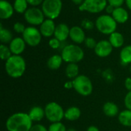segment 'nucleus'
Segmentation results:
<instances>
[{"instance_id": "nucleus-1", "label": "nucleus", "mask_w": 131, "mask_h": 131, "mask_svg": "<svg viewBox=\"0 0 131 131\" xmlns=\"http://www.w3.org/2000/svg\"><path fill=\"white\" fill-rule=\"evenodd\" d=\"M33 121L28 113L17 112L9 116L5 122V127L8 131H29Z\"/></svg>"}, {"instance_id": "nucleus-2", "label": "nucleus", "mask_w": 131, "mask_h": 131, "mask_svg": "<svg viewBox=\"0 0 131 131\" xmlns=\"http://www.w3.org/2000/svg\"><path fill=\"white\" fill-rule=\"evenodd\" d=\"M6 74L12 78H19L25 72L26 62L21 55L12 54L5 63Z\"/></svg>"}, {"instance_id": "nucleus-3", "label": "nucleus", "mask_w": 131, "mask_h": 131, "mask_svg": "<svg viewBox=\"0 0 131 131\" xmlns=\"http://www.w3.org/2000/svg\"><path fill=\"white\" fill-rule=\"evenodd\" d=\"M61 55L64 62L68 64H78L83 60L84 57V50L78 45L71 44L63 48Z\"/></svg>"}, {"instance_id": "nucleus-4", "label": "nucleus", "mask_w": 131, "mask_h": 131, "mask_svg": "<svg viewBox=\"0 0 131 131\" xmlns=\"http://www.w3.org/2000/svg\"><path fill=\"white\" fill-rule=\"evenodd\" d=\"M95 27L101 33L104 35H111L116 31L117 23L111 15H100L95 21Z\"/></svg>"}, {"instance_id": "nucleus-5", "label": "nucleus", "mask_w": 131, "mask_h": 131, "mask_svg": "<svg viewBox=\"0 0 131 131\" xmlns=\"http://www.w3.org/2000/svg\"><path fill=\"white\" fill-rule=\"evenodd\" d=\"M73 88L80 95L83 97L90 96L93 92V84L91 80L84 74H79L72 80Z\"/></svg>"}, {"instance_id": "nucleus-6", "label": "nucleus", "mask_w": 131, "mask_h": 131, "mask_svg": "<svg viewBox=\"0 0 131 131\" xmlns=\"http://www.w3.org/2000/svg\"><path fill=\"white\" fill-rule=\"evenodd\" d=\"M44 108L45 117L51 123L61 122L62 119L64 118V111L63 107L54 101L48 103Z\"/></svg>"}, {"instance_id": "nucleus-7", "label": "nucleus", "mask_w": 131, "mask_h": 131, "mask_svg": "<svg viewBox=\"0 0 131 131\" xmlns=\"http://www.w3.org/2000/svg\"><path fill=\"white\" fill-rule=\"evenodd\" d=\"M41 10L45 17L54 20L61 12L62 2L61 0H44L41 5Z\"/></svg>"}, {"instance_id": "nucleus-8", "label": "nucleus", "mask_w": 131, "mask_h": 131, "mask_svg": "<svg viewBox=\"0 0 131 131\" xmlns=\"http://www.w3.org/2000/svg\"><path fill=\"white\" fill-rule=\"evenodd\" d=\"M107 3V0H84L78 8L81 12L85 11L89 13L97 14L105 10Z\"/></svg>"}, {"instance_id": "nucleus-9", "label": "nucleus", "mask_w": 131, "mask_h": 131, "mask_svg": "<svg viewBox=\"0 0 131 131\" xmlns=\"http://www.w3.org/2000/svg\"><path fill=\"white\" fill-rule=\"evenodd\" d=\"M41 37L40 30L34 26L27 27L22 33V38L25 40L26 45L31 47L38 46L41 41Z\"/></svg>"}, {"instance_id": "nucleus-10", "label": "nucleus", "mask_w": 131, "mask_h": 131, "mask_svg": "<svg viewBox=\"0 0 131 131\" xmlns=\"http://www.w3.org/2000/svg\"><path fill=\"white\" fill-rule=\"evenodd\" d=\"M25 21L31 25H41L45 20V15L41 9L38 7H31L24 13Z\"/></svg>"}, {"instance_id": "nucleus-11", "label": "nucleus", "mask_w": 131, "mask_h": 131, "mask_svg": "<svg viewBox=\"0 0 131 131\" xmlns=\"http://www.w3.org/2000/svg\"><path fill=\"white\" fill-rule=\"evenodd\" d=\"M114 47L109 41V40H101L97 42L94 50V53L100 58L108 57L113 51Z\"/></svg>"}, {"instance_id": "nucleus-12", "label": "nucleus", "mask_w": 131, "mask_h": 131, "mask_svg": "<svg viewBox=\"0 0 131 131\" xmlns=\"http://www.w3.org/2000/svg\"><path fill=\"white\" fill-rule=\"evenodd\" d=\"M69 37L71 40L76 45L84 43L86 39L84 30L81 27L78 25L73 26L70 28Z\"/></svg>"}, {"instance_id": "nucleus-13", "label": "nucleus", "mask_w": 131, "mask_h": 131, "mask_svg": "<svg viewBox=\"0 0 131 131\" xmlns=\"http://www.w3.org/2000/svg\"><path fill=\"white\" fill-rule=\"evenodd\" d=\"M55 28H56V25L54 24V20L50 19V18H47L40 25L39 30H40V32L43 37L50 38L54 35Z\"/></svg>"}, {"instance_id": "nucleus-14", "label": "nucleus", "mask_w": 131, "mask_h": 131, "mask_svg": "<svg viewBox=\"0 0 131 131\" xmlns=\"http://www.w3.org/2000/svg\"><path fill=\"white\" fill-rule=\"evenodd\" d=\"M8 47L12 54L20 55L25 51L26 48V43L22 38L17 37L13 38V40L10 42Z\"/></svg>"}, {"instance_id": "nucleus-15", "label": "nucleus", "mask_w": 131, "mask_h": 131, "mask_svg": "<svg viewBox=\"0 0 131 131\" xmlns=\"http://www.w3.org/2000/svg\"><path fill=\"white\" fill-rule=\"evenodd\" d=\"M14 6L6 0L0 1V18L2 20L10 18L14 14Z\"/></svg>"}, {"instance_id": "nucleus-16", "label": "nucleus", "mask_w": 131, "mask_h": 131, "mask_svg": "<svg viewBox=\"0 0 131 131\" xmlns=\"http://www.w3.org/2000/svg\"><path fill=\"white\" fill-rule=\"evenodd\" d=\"M69 34L70 28L65 23H60L56 25L54 36L60 41H64L69 37Z\"/></svg>"}, {"instance_id": "nucleus-17", "label": "nucleus", "mask_w": 131, "mask_h": 131, "mask_svg": "<svg viewBox=\"0 0 131 131\" xmlns=\"http://www.w3.org/2000/svg\"><path fill=\"white\" fill-rule=\"evenodd\" d=\"M111 15L114 18V20L117 21V23H119V24H124L127 22L129 18L128 12L125 8H124L122 6L115 8Z\"/></svg>"}, {"instance_id": "nucleus-18", "label": "nucleus", "mask_w": 131, "mask_h": 131, "mask_svg": "<svg viewBox=\"0 0 131 131\" xmlns=\"http://www.w3.org/2000/svg\"><path fill=\"white\" fill-rule=\"evenodd\" d=\"M28 115L33 122H40L45 117V108L41 106H34L28 111Z\"/></svg>"}, {"instance_id": "nucleus-19", "label": "nucleus", "mask_w": 131, "mask_h": 131, "mask_svg": "<svg viewBox=\"0 0 131 131\" xmlns=\"http://www.w3.org/2000/svg\"><path fill=\"white\" fill-rule=\"evenodd\" d=\"M81 115V111L78 107L71 106L64 111V118L68 121H76Z\"/></svg>"}, {"instance_id": "nucleus-20", "label": "nucleus", "mask_w": 131, "mask_h": 131, "mask_svg": "<svg viewBox=\"0 0 131 131\" xmlns=\"http://www.w3.org/2000/svg\"><path fill=\"white\" fill-rule=\"evenodd\" d=\"M103 112L106 116L109 117L118 116L120 113L118 106L115 103L111 101H107L103 105Z\"/></svg>"}, {"instance_id": "nucleus-21", "label": "nucleus", "mask_w": 131, "mask_h": 131, "mask_svg": "<svg viewBox=\"0 0 131 131\" xmlns=\"http://www.w3.org/2000/svg\"><path fill=\"white\" fill-rule=\"evenodd\" d=\"M63 58L61 55L59 54H54L51 56L47 61V67L52 71L58 70L61 68L63 63Z\"/></svg>"}, {"instance_id": "nucleus-22", "label": "nucleus", "mask_w": 131, "mask_h": 131, "mask_svg": "<svg viewBox=\"0 0 131 131\" xmlns=\"http://www.w3.org/2000/svg\"><path fill=\"white\" fill-rule=\"evenodd\" d=\"M109 41L112 45V46L115 48H121L124 44V35L118 31H114L109 37Z\"/></svg>"}, {"instance_id": "nucleus-23", "label": "nucleus", "mask_w": 131, "mask_h": 131, "mask_svg": "<svg viewBox=\"0 0 131 131\" xmlns=\"http://www.w3.org/2000/svg\"><path fill=\"white\" fill-rule=\"evenodd\" d=\"M119 123L124 127H131V111L126 109L119 113L118 116Z\"/></svg>"}, {"instance_id": "nucleus-24", "label": "nucleus", "mask_w": 131, "mask_h": 131, "mask_svg": "<svg viewBox=\"0 0 131 131\" xmlns=\"http://www.w3.org/2000/svg\"><path fill=\"white\" fill-rule=\"evenodd\" d=\"M120 60L122 64H131V45L124 47L120 52Z\"/></svg>"}, {"instance_id": "nucleus-25", "label": "nucleus", "mask_w": 131, "mask_h": 131, "mask_svg": "<svg viewBox=\"0 0 131 131\" xmlns=\"http://www.w3.org/2000/svg\"><path fill=\"white\" fill-rule=\"evenodd\" d=\"M65 75L69 79L74 80L79 75V66L76 63L68 64L65 68Z\"/></svg>"}, {"instance_id": "nucleus-26", "label": "nucleus", "mask_w": 131, "mask_h": 131, "mask_svg": "<svg viewBox=\"0 0 131 131\" xmlns=\"http://www.w3.org/2000/svg\"><path fill=\"white\" fill-rule=\"evenodd\" d=\"M13 40V35L8 28H4L2 25H0V41L2 44L7 45Z\"/></svg>"}, {"instance_id": "nucleus-27", "label": "nucleus", "mask_w": 131, "mask_h": 131, "mask_svg": "<svg viewBox=\"0 0 131 131\" xmlns=\"http://www.w3.org/2000/svg\"><path fill=\"white\" fill-rule=\"evenodd\" d=\"M28 3L26 0H15L13 4L15 12L19 14L25 13L28 9Z\"/></svg>"}, {"instance_id": "nucleus-28", "label": "nucleus", "mask_w": 131, "mask_h": 131, "mask_svg": "<svg viewBox=\"0 0 131 131\" xmlns=\"http://www.w3.org/2000/svg\"><path fill=\"white\" fill-rule=\"evenodd\" d=\"M12 55V53L6 45L2 44L0 45V57L2 61H7L11 56Z\"/></svg>"}, {"instance_id": "nucleus-29", "label": "nucleus", "mask_w": 131, "mask_h": 131, "mask_svg": "<svg viewBox=\"0 0 131 131\" xmlns=\"http://www.w3.org/2000/svg\"><path fill=\"white\" fill-rule=\"evenodd\" d=\"M48 131H67V128L64 124L61 122L51 123V124L48 128Z\"/></svg>"}, {"instance_id": "nucleus-30", "label": "nucleus", "mask_w": 131, "mask_h": 131, "mask_svg": "<svg viewBox=\"0 0 131 131\" xmlns=\"http://www.w3.org/2000/svg\"><path fill=\"white\" fill-rule=\"evenodd\" d=\"M95 25V23H94L92 21H91L90 19H88V18H84L81 21V28L84 29V30H91L94 28Z\"/></svg>"}, {"instance_id": "nucleus-31", "label": "nucleus", "mask_w": 131, "mask_h": 131, "mask_svg": "<svg viewBox=\"0 0 131 131\" xmlns=\"http://www.w3.org/2000/svg\"><path fill=\"white\" fill-rule=\"evenodd\" d=\"M84 45L85 46L89 48V49H94L97 42L96 41V40L94 38H91V37H88L86 38L85 41H84Z\"/></svg>"}, {"instance_id": "nucleus-32", "label": "nucleus", "mask_w": 131, "mask_h": 131, "mask_svg": "<svg viewBox=\"0 0 131 131\" xmlns=\"http://www.w3.org/2000/svg\"><path fill=\"white\" fill-rule=\"evenodd\" d=\"M26 27L25 26V25L21 22H15L13 25V29L16 33H19L21 34L25 31Z\"/></svg>"}, {"instance_id": "nucleus-33", "label": "nucleus", "mask_w": 131, "mask_h": 131, "mask_svg": "<svg viewBox=\"0 0 131 131\" xmlns=\"http://www.w3.org/2000/svg\"><path fill=\"white\" fill-rule=\"evenodd\" d=\"M61 41H60L56 38H51L49 40L48 45L52 49H58L61 46Z\"/></svg>"}, {"instance_id": "nucleus-34", "label": "nucleus", "mask_w": 131, "mask_h": 131, "mask_svg": "<svg viewBox=\"0 0 131 131\" xmlns=\"http://www.w3.org/2000/svg\"><path fill=\"white\" fill-rule=\"evenodd\" d=\"M124 105L126 107V109L131 111V91L127 92L124 97Z\"/></svg>"}, {"instance_id": "nucleus-35", "label": "nucleus", "mask_w": 131, "mask_h": 131, "mask_svg": "<svg viewBox=\"0 0 131 131\" xmlns=\"http://www.w3.org/2000/svg\"><path fill=\"white\" fill-rule=\"evenodd\" d=\"M125 0H107V2L109 5H113L115 8L117 7H121L123 4L124 3Z\"/></svg>"}, {"instance_id": "nucleus-36", "label": "nucleus", "mask_w": 131, "mask_h": 131, "mask_svg": "<svg viewBox=\"0 0 131 131\" xmlns=\"http://www.w3.org/2000/svg\"><path fill=\"white\" fill-rule=\"evenodd\" d=\"M29 131H48V130L44 125L41 124H37L33 125Z\"/></svg>"}, {"instance_id": "nucleus-37", "label": "nucleus", "mask_w": 131, "mask_h": 131, "mask_svg": "<svg viewBox=\"0 0 131 131\" xmlns=\"http://www.w3.org/2000/svg\"><path fill=\"white\" fill-rule=\"evenodd\" d=\"M28 5H31V7H37L38 5H41L44 0H26Z\"/></svg>"}, {"instance_id": "nucleus-38", "label": "nucleus", "mask_w": 131, "mask_h": 131, "mask_svg": "<svg viewBox=\"0 0 131 131\" xmlns=\"http://www.w3.org/2000/svg\"><path fill=\"white\" fill-rule=\"evenodd\" d=\"M124 86L128 91H131V78L128 77L124 81Z\"/></svg>"}, {"instance_id": "nucleus-39", "label": "nucleus", "mask_w": 131, "mask_h": 131, "mask_svg": "<svg viewBox=\"0 0 131 131\" xmlns=\"http://www.w3.org/2000/svg\"><path fill=\"white\" fill-rule=\"evenodd\" d=\"M114 9H115V7H114V6L111 5H107V7H106V8H105V10H106L107 15H112V13H113V12L114 11Z\"/></svg>"}, {"instance_id": "nucleus-40", "label": "nucleus", "mask_w": 131, "mask_h": 131, "mask_svg": "<svg viewBox=\"0 0 131 131\" xmlns=\"http://www.w3.org/2000/svg\"><path fill=\"white\" fill-rule=\"evenodd\" d=\"M64 88H67V89H71V88H73V82H72V81H67L64 84Z\"/></svg>"}, {"instance_id": "nucleus-41", "label": "nucleus", "mask_w": 131, "mask_h": 131, "mask_svg": "<svg viewBox=\"0 0 131 131\" xmlns=\"http://www.w3.org/2000/svg\"><path fill=\"white\" fill-rule=\"evenodd\" d=\"M87 131H100V130L98 129V127H97L96 126L94 125H91L90 127H88Z\"/></svg>"}, {"instance_id": "nucleus-42", "label": "nucleus", "mask_w": 131, "mask_h": 131, "mask_svg": "<svg viewBox=\"0 0 131 131\" xmlns=\"http://www.w3.org/2000/svg\"><path fill=\"white\" fill-rule=\"evenodd\" d=\"M74 5H81L83 4V2H84V0H71Z\"/></svg>"}, {"instance_id": "nucleus-43", "label": "nucleus", "mask_w": 131, "mask_h": 131, "mask_svg": "<svg viewBox=\"0 0 131 131\" xmlns=\"http://www.w3.org/2000/svg\"><path fill=\"white\" fill-rule=\"evenodd\" d=\"M125 2H126L127 8H129V10L131 11V0H125Z\"/></svg>"}, {"instance_id": "nucleus-44", "label": "nucleus", "mask_w": 131, "mask_h": 131, "mask_svg": "<svg viewBox=\"0 0 131 131\" xmlns=\"http://www.w3.org/2000/svg\"><path fill=\"white\" fill-rule=\"evenodd\" d=\"M67 131H77L75 129H74V128H69V129H68V130Z\"/></svg>"}, {"instance_id": "nucleus-45", "label": "nucleus", "mask_w": 131, "mask_h": 131, "mask_svg": "<svg viewBox=\"0 0 131 131\" xmlns=\"http://www.w3.org/2000/svg\"><path fill=\"white\" fill-rule=\"evenodd\" d=\"M130 73H131V64L130 65Z\"/></svg>"}]
</instances>
